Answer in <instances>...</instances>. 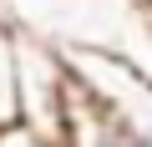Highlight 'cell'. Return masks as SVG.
Instances as JSON below:
<instances>
[{
	"mask_svg": "<svg viewBox=\"0 0 152 147\" xmlns=\"http://www.w3.org/2000/svg\"><path fill=\"white\" fill-rule=\"evenodd\" d=\"M10 51H15V117L46 132L66 147V112H71V71L51 36L10 20Z\"/></svg>",
	"mask_w": 152,
	"mask_h": 147,
	"instance_id": "2",
	"label": "cell"
},
{
	"mask_svg": "<svg viewBox=\"0 0 152 147\" xmlns=\"http://www.w3.org/2000/svg\"><path fill=\"white\" fill-rule=\"evenodd\" d=\"M102 46H112L117 56H127L142 76L152 81V5H132L127 26H122L112 41H102Z\"/></svg>",
	"mask_w": 152,
	"mask_h": 147,
	"instance_id": "4",
	"label": "cell"
},
{
	"mask_svg": "<svg viewBox=\"0 0 152 147\" xmlns=\"http://www.w3.org/2000/svg\"><path fill=\"white\" fill-rule=\"evenodd\" d=\"M66 147H137L117 122H107L86 97L81 86L71 81V112H66Z\"/></svg>",
	"mask_w": 152,
	"mask_h": 147,
	"instance_id": "3",
	"label": "cell"
},
{
	"mask_svg": "<svg viewBox=\"0 0 152 147\" xmlns=\"http://www.w3.org/2000/svg\"><path fill=\"white\" fill-rule=\"evenodd\" d=\"M0 147H61V142H51V137L36 132L31 122L10 117V122H0Z\"/></svg>",
	"mask_w": 152,
	"mask_h": 147,
	"instance_id": "6",
	"label": "cell"
},
{
	"mask_svg": "<svg viewBox=\"0 0 152 147\" xmlns=\"http://www.w3.org/2000/svg\"><path fill=\"white\" fill-rule=\"evenodd\" d=\"M15 117V51H10V20H0V122Z\"/></svg>",
	"mask_w": 152,
	"mask_h": 147,
	"instance_id": "5",
	"label": "cell"
},
{
	"mask_svg": "<svg viewBox=\"0 0 152 147\" xmlns=\"http://www.w3.org/2000/svg\"><path fill=\"white\" fill-rule=\"evenodd\" d=\"M61 56H66L71 81L81 86V97L107 122H117L137 147H152V81L142 71L102 41H66Z\"/></svg>",
	"mask_w": 152,
	"mask_h": 147,
	"instance_id": "1",
	"label": "cell"
}]
</instances>
